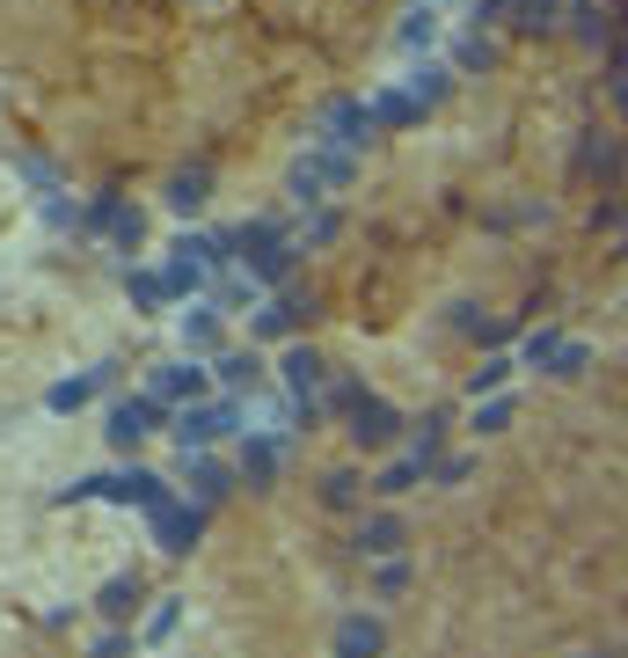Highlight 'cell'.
<instances>
[{
    "label": "cell",
    "instance_id": "obj_1",
    "mask_svg": "<svg viewBox=\"0 0 628 658\" xmlns=\"http://www.w3.org/2000/svg\"><path fill=\"white\" fill-rule=\"evenodd\" d=\"M242 424V403H183V410L169 417V432H176V446L183 454H205L219 432H234Z\"/></svg>",
    "mask_w": 628,
    "mask_h": 658
},
{
    "label": "cell",
    "instance_id": "obj_2",
    "mask_svg": "<svg viewBox=\"0 0 628 658\" xmlns=\"http://www.w3.org/2000/svg\"><path fill=\"white\" fill-rule=\"evenodd\" d=\"M351 176H359V161H351V154H337V146L300 154V161H292V198H300V205H314L322 191H343Z\"/></svg>",
    "mask_w": 628,
    "mask_h": 658
},
{
    "label": "cell",
    "instance_id": "obj_3",
    "mask_svg": "<svg viewBox=\"0 0 628 658\" xmlns=\"http://www.w3.org/2000/svg\"><path fill=\"white\" fill-rule=\"evenodd\" d=\"M146 519H154V549L161 557H191L197 535H205V505H183V498H161Z\"/></svg>",
    "mask_w": 628,
    "mask_h": 658
},
{
    "label": "cell",
    "instance_id": "obj_4",
    "mask_svg": "<svg viewBox=\"0 0 628 658\" xmlns=\"http://www.w3.org/2000/svg\"><path fill=\"white\" fill-rule=\"evenodd\" d=\"M314 140L337 146V154H359V146L373 140V118H365V103H351V96L322 103V124H314Z\"/></svg>",
    "mask_w": 628,
    "mask_h": 658
},
{
    "label": "cell",
    "instance_id": "obj_5",
    "mask_svg": "<svg viewBox=\"0 0 628 658\" xmlns=\"http://www.w3.org/2000/svg\"><path fill=\"white\" fill-rule=\"evenodd\" d=\"M169 424V403H154V395H124L118 410H110V446H140L146 432H161Z\"/></svg>",
    "mask_w": 628,
    "mask_h": 658
},
{
    "label": "cell",
    "instance_id": "obj_6",
    "mask_svg": "<svg viewBox=\"0 0 628 658\" xmlns=\"http://www.w3.org/2000/svg\"><path fill=\"white\" fill-rule=\"evenodd\" d=\"M88 235H110L118 249H140V235H146V213H140V205H124V198H110V191H102L96 205H88Z\"/></svg>",
    "mask_w": 628,
    "mask_h": 658
},
{
    "label": "cell",
    "instance_id": "obj_7",
    "mask_svg": "<svg viewBox=\"0 0 628 658\" xmlns=\"http://www.w3.org/2000/svg\"><path fill=\"white\" fill-rule=\"evenodd\" d=\"M343 417H351V439H359V446H387V439L402 432V410H395V403H381V395H359Z\"/></svg>",
    "mask_w": 628,
    "mask_h": 658
},
{
    "label": "cell",
    "instance_id": "obj_8",
    "mask_svg": "<svg viewBox=\"0 0 628 658\" xmlns=\"http://www.w3.org/2000/svg\"><path fill=\"white\" fill-rule=\"evenodd\" d=\"M213 388V373H205V366L197 359H176V366H154V403H197V395Z\"/></svg>",
    "mask_w": 628,
    "mask_h": 658
},
{
    "label": "cell",
    "instance_id": "obj_9",
    "mask_svg": "<svg viewBox=\"0 0 628 658\" xmlns=\"http://www.w3.org/2000/svg\"><path fill=\"white\" fill-rule=\"evenodd\" d=\"M278 373H286L292 403H314V410H322V381H329V366L314 359L307 344H292V351H286V366H278Z\"/></svg>",
    "mask_w": 628,
    "mask_h": 658
},
{
    "label": "cell",
    "instance_id": "obj_10",
    "mask_svg": "<svg viewBox=\"0 0 628 658\" xmlns=\"http://www.w3.org/2000/svg\"><path fill=\"white\" fill-rule=\"evenodd\" d=\"M102 498H118V505H140V512H154L161 498H176V490L161 483L154 468H124V476H110V483H102Z\"/></svg>",
    "mask_w": 628,
    "mask_h": 658
},
{
    "label": "cell",
    "instance_id": "obj_11",
    "mask_svg": "<svg viewBox=\"0 0 628 658\" xmlns=\"http://www.w3.org/2000/svg\"><path fill=\"white\" fill-rule=\"evenodd\" d=\"M307 315H314L307 292H278V300H264V308H256V337H292Z\"/></svg>",
    "mask_w": 628,
    "mask_h": 658
},
{
    "label": "cell",
    "instance_id": "obj_12",
    "mask_svg": "<svg viewBox=\"0 0 628 658\" xmlns=\"http://www.w3.org/2000/svg\"><path fill=\"white\" fill-rule=\"evenodd\" d=\"M278 454H286V439H278V432H249V446H242L249 490H270V483H278Z\"/></svg>",
    "mask_w": 628,
    "mask_h": 658
},
{
    "label": "cell",
    "instance_id": "obj_13",
    "mask_svg": "<svg viewBox=\"0 0 628 658\" xmlns=\"http://www.w3.org/2000/svg\"><path fill=\"white\" fill-rule=\"evenodd\" d=\"M183 476H191V498H197L205 512H213L219 498H227V483H234V468L213 462V454H183Z\"/></svg>",
    "mask_w": 628,
    "mask_h": 658
},
{
    "label": "cell",
    "instance_id": "obj_14",
    "mask_svg": "<svg viewBox=\"0 0 628 658\" xmlns=\"http://www.w3.org/2000/svg\"><path fill=\"white\" fill-rule=\"evenodd\" d=\"M140 600H146V578H140V571H118V578L96 593V614H110V622H132V608H140Z\"/></svg>",
    "mask_w": 628,
    "mask_h": 658
},
{
    "label": "cell",
    "instance_id": "obj_15",
    "mask_svg": "<svg viewBox=\"0 0 628 658\" xmlns=\"http://www.w3.org/2000/svg\"><path fill=\"white\" fill-rule=\"evenodd\" d=\"M110 373H118V366H96V373H73V381H59V388L45 395V410H59V417H67V410H81L88 395H102V388H110Z\"/></svg>",
    "mask_w": 628,
    "mask_h": 658
},
{
    "label": "cell",
    "instance_id": "obj_16",
    "mask_svg": "<svg viewBox=\"0 0 628 658\" xmlns=\"http://www.w3.org/2000/svg\"><path fill=\"white\" fill-rule=\"evenodd\" d=\"M387 651V630L373 622V614H351L337 630V658H381Z\"/></svg>",
    "mask_w": 628,
    "mask_h": 658
},
{
    "label": "cell",
    "instance_id": "obj_17",
    "mask_svg": "<svg viewBox=\"0 0 628 658\" xmlns=\"http://www.w3.org/2000/svg\"><path fill=\"white\" fill-rule=\"evenodd\" d=\"M402 541H410V527H402V512H373V519L359 527V549H365V557H395Z\"/></svg>",
    "mask_w": 628,
    "mask_h": 658
},
{
    "label": "cell",
    "instance_id": "obj_18",
    "mask_svg": "<svg viewBox=\"0 0 628 658\" xmlns=\"http://www.w3.org/2000/svg\"><path fill=\"white\" fill-rule=\"evenodd\" d=\"M365 118H373V124H395V132H410V124L424 118V103H416L410 88H387V96L365 103Z\"/></svg>",
    "mask_w": 628,
    "mask_h": 658
},
{
    "label": "cell",
    "instance_id": "obj_19",
    "mask_svg": "<svg viewBox=\"0 0 628 658\" xmlns=\"http://www.w3.org/2000/svg\"><path fill=\"white\" fill-rule=\"evenodd\" d=\"M292 256H300V249H292L286 235H278V242H264V249H249L242 264H249V278H256V286H278V278H286V271H292Z\"/></svg>",
    "mask_w": 628,
    "mask_h": 658
},
{
    "label": "cell",
    "instance_id": "obj_20",
    "mask_svg": "<svg viewBox=\"0 0 628 658\" xmlns=\"http://www.w3.org/2000/svg\"><path fill=\"white\" fill-rule=\"evenodd\" d=\"M205 198H213V169H205V161H197V169H176V176H169V205H176V213H197Z\"/></svg>",
    "mask_w": 628,
    "mask_h": 658
},
{
    "label": "cell",
    "instance_id": "obj_21",
    "mask_svg": "<svg viewBox=\"0 0 628 658\" xmlns=\"http://www.w3.org/2000/svg\"><path fill=\"white\" fill-rule=\"evenodd\" d=\"M213 373H219V388H234V395L264 381V366H256V351H219V366H213Z\"/></svg>",
    "mask_w": 628,
    "mask_h": 658
},
{
    "label": "cell",
    "instance_id": "obj_22",
    "mask_svg": "<svg viewBox=\"0 0 628 658\" xmlns=\"http://www.w3.org/2000/svg\"><path fill=\"white\" fill-rule=\"evenodd\" d=\"M183 344H191V359L219 351V308H191V315H183Z\"/></svg>",
    "mask_w": 628,
    "mask_h": 658
},
{
    "label": "cell",
    "instance_id": "obj_23",
    "mask_svg": "<svg viewBox=\"0 0 628 658\" xmlns=\"http://www.w3.org/2000/svg\"><path fill=\"white\" fill-rule=\"evenodd\" d=\"M438 446H446V417L432 410V417H424V424L410 432V462H416V468H432V462H438Z\"/></svg>",
    "mask_w": 628,
    "mask_h": 658
},
{
    "label": "cell",
    "instance_id": "obj_24",
    "mask_svg": "<svg viewBox=\"0 0 628 658\" xmlns=\"http://www.w3.org/2000/svg\"><path fill=\"white\" fill-rule=\"evenodd\" d=\"M505 15H511V29H527V37H541V29L556 23V0H511Z\"/></svg>",
    "mask_w": 628,
    "mask_h": 658
},
{
    "label": "cell",
    "instance_id": "obj_25",
    "mask_svg": "<svg viewBox=\"0 0 628 658\" xmlns=\"http://www.w3.org/2000/svg\"><path fill=\"white\" fill-rule=\"evenodd\" d=\"M124 292H132L140 308H169V286H161V271H124Z\"/></svg>",
    "mask_w": 628,
    "mask_h": 658
},
{
    "label": "cell",
    "instance_id": "obj_26",
    "mask_svg": "<svg viewBox=\"0 0 628 658\" xmlns=\"http://www.w3.org/2000/svg\"><path fill=\"white\" fill-rule=\"evenodd\" d=\"M410 96L424 103V110H432V103H446V96H454V73H446V67H424V73L410 81Z\"/></svg>",
    "mask_w": 628,
    "mask_h": 658
},
{
    "label": "cell",
    "instance_id": "obj_27",
    "mask_svg": "<svg viewBox=\"0 0 628 658\" xmlns=\"http://www.w3.org/2000/svg\"><path fill=\"white\" fill-rule=\"evenodd\" d=\"M454 322H460V337H483V344L511 337V322H490V315H475V308H454Z\"/></svg>",
    "mask_w": 628,
    "mask_h": 658
},
{
    "label": "cell",
    "instance_id": "obj_28",
    "mask_svg": "<svg viewBox=\"0 0 628 658\" xmlns=\"http://www.w3.org/2000/svg\"><path fill=\"white\" fill-rule=\"evenodd\" d=\"M359 476H351V468H337V476H329V483H322V505H329V512H351V505H359Z\"/></svg>",
    "mask_w": 628,
    "mask_h": 658
},
{
    "label": "cell",
    "instance_id": "obj_29",
    "mask_svg": "<svg viewBox=\"0 0 628 658\" xmlns=\"http://www.w3.org/2000/svg\"><path fill=\"white\" fill-rule=\"evenodd\" d=\"M584 366H592V344H556L548 373H556V381H584Z\"/></svg>",
    "mask_w": 628,
    "mask_h": 658
},
{
    "label": "cell",
    "instance_id": "obj_30",
    "mask_svg": "<svg viewBox=\"0 0 628 658\" xmlns=\"http://www.w3.org/2000/svg\"><path fill=\"white\" fill-rule=\"evenodd\" d=\"M176 630H183V600H161V608L146 614V644H169Z\"/></svg>",
    "mask_w": 628,
    "mask_h": 658
},
{
    "label": "cell",
    "instance_id": "obj_31",
    "mask_svg": "<svg viewBox=\"0 0 628 658\" xmlns=\"http://www.w3.org/2000/svg\"><path fill=\"white\" fill-rule=\"evenodd\" d=\"M505 424H511V395L497 388V395H490V403H483V395H475V432H505Z\"/></svg>",
    "mask_w": 628,
    "mask_h": 658
},
{
    "label": "cell",
    "instance_id": "obj_32",
    "mask_svg": "<svg viewBox=\"0 0 628 658\" xmlns=\"http://www.w3.org/2000/svg\"><path fill=\"white\" fill-rule=\"evenodd\" d=\"M424 476H432V483H446V490H454V483H468V476H475V462H468V454H438V462L424 468Z\"/></svg>",
    "mask_w": 628,
    "mask_h": 658
},
{
    "label": "cell",
    "instance_id": "obj_33",
    "mask_svg": "<svg viewBox=\"0 0 628 658\" xmlns=\"http://www.w3.org/2000/svg\"><path fill=\"white\" fill-rule=\"evenodd\" d=\"M511 381V359H483V373H468V395H497Z\"/></svg>",
    "mask_w": 628,
    "mask_h": 658
},
{
    "label": "cell",
    "instance_id": "obj_34",
    "mask_svg": "<svg viewBox=\"0 0 628 658\" xmlns=\"http://www.w3.org/2000/svg\"><path fill=\"white\" fill-rule=\"evenodd\" d=\"M416 483H424V468H416V462H395L373 490H381V498H402V490H416Z\"/></svg>",
    "mask_w": 628,
    "mask_h": 658
},
{
    "label": "cell",
    "instance_id": "obj_35",
    "mask_svg": "<svg viewBox=\"0 0 628 658\" xmlns=\"http://www.w3.org/2000/svg\"><path fill=\"white\" fill-rule=\"evenodd\" d=\"M570 23H578V37H584V45H600V37H606V15L592 8V0H578V8H570Z\"/></svg>",
    "mask_w": 628,
    "mask_h": 658
},
{
    "label": "cell",
    "instance_id": "obj_36",
    "mask_svg": "<svg viewBox=\"0 0 628 658\" xmlns=\"http://www.w3.org/2000/svg\"><path fill=\"white\" fill-rule=\"evenodd\" d=\"M584 169L614 183V140H606V132H592V146H584Z\"/></svg>",
    "mask_w": 628,
    "mask_h": 658
},
{
    "label": "cell",
    "instance_id": "obj_37",
    "mask_svg": "<svg viewBox=\"0 0 628 658\" xmlns=\"http://www.w3.org/2000/svg\"><path fill=\"white\" fill-rule=\"evenodd\" d=\"M432 37H438V15H432V8H424V15H410V23H402V45H410V51H424V45H432Z\"/></svg>",
    "mask_w": 628,
    "mask_h": 658
},
{
    "label": "cell",
    "instance_id": "obj_38",
    "mask_svg": "<svg viewBox=\"0 0 628 658\" xmlns=\"http://www.w3.org/2000/svg\"><path fill=\"white\" fill-rule=\"evenodd\" d=\"M381 593H387V600H395V593H410V563H402V557L381 563Z\"/></svg>",
    "mask_w": 628,
    "mask_h": 658
},
{
    "label": "cell",
    "instance_id": "obj_39",
    "mask_svg": "<svg viewBox=\"0 0 628 658\" xmlns=\"http://www.w3.org/2000/svg\"><path fill=\"white\" fill-rule=\"evenodd\" d=\"M102 483H110V476H81V483L59 490V505H88V498H102Z\"/></svg>",
    "mask_w": 628,
    "mask_h": 658
},
{
    "label": "cell",
    "instance_id": "obj_40",
    "mask_svg": "<svg viewBox=\"0 0 628 658\" xmlns=\"http://www.w3.org/2000/svg\"><path fill=\"white\" fill-rule=\"evenodd\" d=\"M556 330H533V337H527V366H548V359H556Z\"/></svg>",
    "mask_w": 628,
    "mask_h": 658
},
{
    "label": "cell",
    "instance_id": "obj_41",
    "mask_svg": "<svg viewBox=\"0 0 628 658\" xmlns=\"http://www.w3.org/2000/svg\"><path fill=\"white\" fill-rule=\"evenodd\" d=\"M249 292H256V278H227L219 286V308H249Z\"/></svg>",
    "mask_w": 628,
    "mask_h": 658
},
{
    "label": "cell",
    "instance_id": "obj_42",
    "mask_svg": "<svg viewBox=\"0 0 628 658\" xmlns=\"http://www.w3.org/2000/svg\"><path fill=\"white\" fill-rule=\"evenodd\" d=\"M88 658H132V636H124V630H110V636H102V644H96Z\"/></svg>",
    "mask_w": 628,
    "mask_h": 658
},
{
    "label": "cell",
    "instance_id": "obj_43",
    "mask_svg": "<svg viewBox=\"0 0 628 658\" xmlns=\"http://www.w3.org/2000/svg\"><path fill=\"white\" fill-rule=\"evenodd\" d=\"M490 59H497V51H490L483 37H468V45H460V67H468V73H475V67H490Z\"/></svg>",
    "mask_w": 628,
    "mask_h": 658
},
{
    "label": "cell",
    "instance_id": "obj_44",
    "mask_svg": "<svg viewBox=\"0 0 628 658\" xmlns=\"http://www.w3.org/2000/svg\"><path fill=\"white\" fill-rule=\"evenodd\" d=\"M359 395H365L359 381H337V388H329V403H322V410H351V403H359Z\"/></svg>",
    "mask_w": 628,
    "mask_h": 658
}]
</instances>
